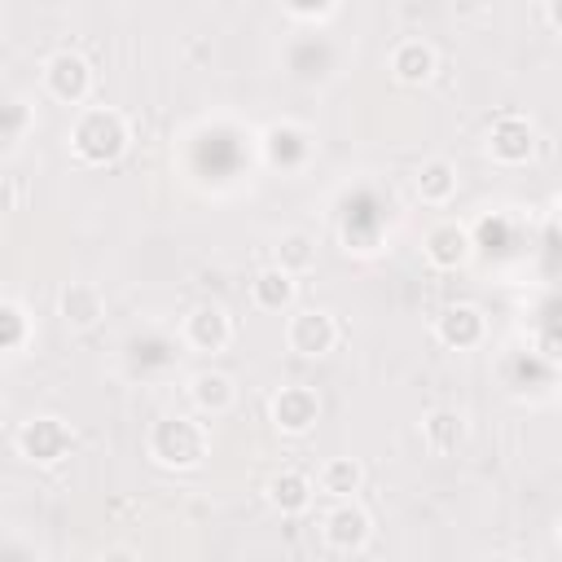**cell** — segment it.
Listing matches in <instances>:
<instances>
[{"label":"cell","mask_w":562,"mask_h":562,"mask_svg":"<svg viewBox=\"0 0 562 562\" xmlns=\"http://www.w3.org/2000/svg\"><path fill=\"white\" fill-rule=\"evenodd\" d=\"M4 211H18V176H4Z\"/></svg>","instance_id":"obj_26"},{"label":"cell","mask_w":562,"mask_h":562,"mask_svg":"<svg viewBox=\"0 0 562 562\" xmlns=\"http://www.w3.org/2000/svg\"><path fill=\"white\" fill-rule=\"evenodd\" d=\"M487 154H492L501 167H522V162H531V154H536V127H531V119H522V114H501V119L487 127Z\"/></svg>","instance_id":"obj_6"},{"label":"cell","mask_w":562,"mask_h":562,"mask_svg":"<svg viewBox=\"0 0 562 562\" xmlns=\"http://www.w3.org/2000/svg\"><path fill=\"white\" fill-rule=\"evenodd\" d=\"M268 505L272 509H281V514H303L307 505H312V479L307 474H299V470H277L272 479H268Z\"/></svg>","instance_id":"obj_18"},{"label":"cell","mask_w":562,"mask_h":562,"mask_svg":"<svg viewBox=\"0 0 562 562\" xmlns=\"http://www.w3.org/2000/svg\"><path fill=\"white\" fill-rule=\"evenodd\" d=\"M369 536H373V518H369V509L356 505L351 496L338 501V505L325 514V544H329L334 553H360V549L369 544Z\"/></svg>","instance_id":"obj_7"},{"label":"cell","mask_w":562,"mask_h":562,"mask_svg":"<svg viewBox=\"0 0 562 562\" xmlns=\"http://www.w3.org/2000/svg\"><path fill=\"white\" fill-rule=\"evenodd\" d=\"M145 448L162 470H198L206 457V430L193 417H162L149 426Z\"/></svg>","instance_id":"obj_2"},{"label":"cell","mask_w":562,"mask_h":562,"mask_svg":"<svg viewBox=\"0 0 562 562\" xmlns=\"http://www.w3.org/2000/svg\"><path fill=\"white\" fill-rule=\"evenodd\" d=\"M474 250H479V246H474V233H470L465 224H452V220H448V224H435V228L426 233V241H422L426 263L439 268V272H457V268H465Z\"/></svg>","instance_id":"obj_8"},{"label":"cell","mask_w":562,"mask_h":562,"mask_svg":"<svg viewBox=\"0 0 562 562\" xmlns=\"http://www.w3.org/2000/svg\"><path fill=\"white\" fill-rule=\"evenodd\" d=\"M180 334H184V342H189L193 351L215 356V351H224V347L233 342V316H228L220 303H198V307L184 316Z\"/></svg>","instance_id":"obj_10"},{"label":"cell","mask_w":562,"mask_h":562,"mask_svg":"<svg viewBox=\"0 0 562 562\" xmlns=\"http://www.w3.org/2000/svg\"><path fill=\"white\" fill-rule=\"evenodd\" d=\"M35 127V114H31V105L22 101V97H9V105H4V127H0V140H4V149H18L22 140H26V132Z\"/></svg>","instance_id":"obj_23"},{"label":"cell","mask_w":562,"mask_h":562,"mask_svg":"<svg viewBox=\"0 0 562 562\" xmlns=\"http://www.w3.org/2000/svg\"><path fill=\"white\" fill-rule=\"evenodd\" d=\"M263 154H268V162H272V167L294 171V167H303V162H307L312 140H307V132H303L299 123H272V127L263 132Z\"/></svg>","instance_id":"obj_12"},{"label":"cell","mask_w":562,"mask_h":562,"mask_svg":"<svg viewBox=\"0 0 562 562\" xmlns=\"http://www.w3.org/2000/svg\"><path fill=\"white\" fill-rule=\"evenodd\" d=\"M544 18L553 31H562V0H544Z\"/></svg>","instance_id":"obj_27"},{"label":"cell","mask_w":562,"mask_h":562,"mask_svg":"<svg viewBox=\"0 0 562 562\" xmlns=\"http://www.w3.org/2000/svg\"><path fill=\"white\" fill-rule=\"evenodd\" d=\"M290 13H299V18H325L329 9H334V0H281Z\"/></svg>","instance_id":"obj_25"},{"label":"cell","mask_w":562,"mask_h":562,"mask_svg":"<svg viewBox=\"0 0 562 562\" xmlns=\"http://www.w3.org/2000/svg\"><path fill=\"white\" fill-rule=\"evenodd\" d=\"M483 334H487L483 312L470 307V303H452V307H443V312L435 316V338H439L443 347H452V351H470V347H479Z\"/></svg>","instance_id":"obj_11"},{"label":"cell","mask_w":562,"mask_h":562,"mask_svg":"<svg viewBox=\"0 0 562 562\" xmlns=\"http://www.w3.org/2000/svg\"><path fill=\"white\" fill-rule=\"evenodd\" d=\"M321 492L325 496H334V501H347V496H356L360 492V483H364V465L356 461V457H329L325 465H321Z\"/></svg>","instance_id":"obj_20"},{"label":"cell","mask_w":562,"mask_h":562,"mask_svg":"<svg viewBox=\"0 0 562 562\" xmlns=\"http://www.w3.org/2000/svg\"><path fill=\"white\" fill-rule=\"evenodd\" d=\"M31 342V312L18 299H0V347L18 356Z\"/></svg>","instance_id":"obj_22"},{"label":"cell","mask_w":562,"mask_h":562,"mask_svg":"<svg viewBox=\"0 0 562 562\" xmlns=\"http://www.w3.org/2000/svg\"><path fill=\"white\" fill-rule=\"evenodd\" d=\"M44 88L61 105H83L92 97V66H88V57H79L70 48H57L44 61Z\"/></svg>","instance_id":"obj_5"},{"label":"cell","mask_w":562,"mask_h":562,"mask_svg":"<svg viewBox=\"0 0 562 562\" xmlns=\"http://www.w3.org/2000/svg\"><path fill=\"white\" fill-rule=\"evenodd\" d=\"M277 263L285 268V272H307L312 263H316V237L312 233H303V228H290V233H281V241H277Z\"/></svg>","instance_id":"obj_21"},{"label":"cell","mask_w":562,"mask_h":562,"mask_svg":"<svg viewBox=\"0 0 562 562\" xmlns=\"http://www.w3.org/2000/svg\"><path fill=\"white\" fill-rule=\"evenodd\" d=\"M189 400H193L198 413H206V417H224V413L237 404V386H233L228 373H220V369H202V373L189 378Z\"/></svg>","instance_id":"obj_14"},{"label":"cell","mask_w":562,"mask_h":562,"mask_svg":"<svg viewBox=\"0 0 562 562\" xmlns=\"http://www.w3.org/2000/svg\"><path fill=\"white\" fill-rule=\"evenodd\" d=\"M285 342H290V351L303 356V360L329 356V351L338 347V321H334V312H325V307H299V312L285 321Z\"/></svg>","instance_id":"obj_4"},{"label":"cell","mask_w":562,"mask_h":562,"mask_svg":"<svg viewBox=\"0 0 562 562\" xmlns=\"http://www.w3.org/2000/svg\"><path fill=\"white\" fill-rule=\"evenodd\" d=\"M13 443L31 465H57L75 448V430L61 417H26L13 435Z\"/></svg>","instance_id":"obj_3"},{"label":"cell","mask_w":562,"mask_h":562,"mask_svg":"<svg viewBox=\"0 0 562 562\" xmlns=\"http://www.w3.org/2000/svg\"><path fill=\"white\" fill-rule=\"evenodd\" d=\"M558 544H562V522H558Z\"/></svg>","instance_id":"obj_29"},{"label":"cell","mask_w":562,"mask_h":562,"mask_svg":"<svg viewBox=\"0 0 562 562\" xmlns=\"http://www.w3.org/2000/svg\"><path fill=\"white\" fill-rule=\"evenodd\" d=\"M558 224H562V198H558Z\"/></svg>","instance_id":"obj_28"},{"label":"cell","mask_w":562,"mask_h":562,"mask_svg":"<svg viewBox=\"0 0 562 562\" xmlns=\"http://www.w3.org/2000/svg\"><path fill=\"white\" fill-rule=\"evenodd\" d=\"M294 294H299V281H294V272H285L281 263H268V268H259V272L250 277V303H255L259 312H285V307L294 303Z\"/></svg>","instance_id":"obj_13"},{"label":"cell","mask_w":562,"mask_h":562,"mask_svg":"<svg viewBox=\"0 0 562 562\" xmlns=\"http://www.w3.org/2000/svg\"><path fill=\"white\" fill-rule=\"evenodd\" d=\"M435 70H439V53H435L426 40H404V44H395V53H391V75H395L400 83L417 88V83H426Z\"/></svg>","instance_id":"obj_15"},{"label":"cell","mask_w":562,"mask_h":562,"mask_svg":"<svg viewBox=\"0 0 562 562\" xmlns=\"http://www.w3.org/2000/svg\"><path fill=\"white\" fill-rule=\"evenodd\" d=\"M127 140H132L127 119H123L119 110H110V105H88V110H79V119H75V127H70V149H75V158L88 162V167L114 162V158L127 149Z\"/></svg>","instance_id":"obj_1"},{"label":"cell","mask_w":562,"mask_h":562,"mask_svg":"<svg viewBox=\"0 0 562 562\" xmlns=\"http://www.w3.org/2000/svg\"><path fill=\"white\" fill-rule=\"evenodd\" d=\"M268 417L281 435H307L321 417V400L312 386H281L272 400H268Z\"/></svg>","instance_id":"obj_9"},{"label":"cell","mask_w":562,"mask_h":562,"mask_svg":"<svg viewBox=\"0 0 562 562\" xmlns=\"http://www.w3.org/2000/svg\"><path fill=\"white\" fill-rule=\"evenodd\" d=\"M105 316V294L92 281H70L61 290V321L70 329H92Z\"/></svg>","instance_id":"obj_16"},{"label":"cell","mask_w":562,"mask_h":562,"mask_svg":"<svg viewBox=\"0 0 562 562\" xmlns=\"http://www.w3.org/2000/svg\"><path fill=\"white\" fill-rule=\"evenodd\" d=\"M465 435H470V426H465V417H461L457 408H435V413H426V422H422V439H426V448L439 452V457L457 452V448L465 443Z\"/></svg>","instance_id":"obj_17"},{"label":"cell","mask_w":562,"mask_h":562,"mask_svg":"<svg viewBox=\"0 0 562 562\" xmlns=\"http://www.w3.org/2000/svg\"><path fill=\"white\" fill-rule=\"evenodd\" d=\"M452 193H457V167L448 158H426L417 167V198L430 206H443L452 202Z\"/></svg>","instance_id":"obj_19"},{"label":"cell","mask_w":562,"mask_h":562,"mask_svg":"<svg viewBox=\"0 0 562 562\" xmlns=\"http://www.w3.org/2000/svg\"><path fill=\"white\" fill-rule=\"evenodd\" d=\"M474 246H483V250H501V246H509V220H505V215H487V220H479V228H474Z\"/></svg>","instance_id":"obj_24"}]
</instances>
